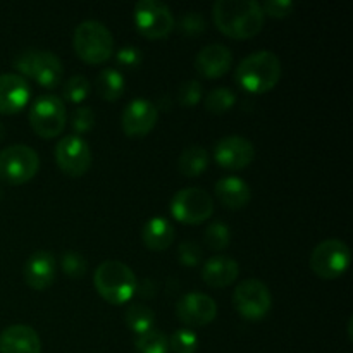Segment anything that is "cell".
I'll return each instance as SVG.
<instances>
[{
  "label": "cell",
  "mask_w": 353,
  "mask_h": 353,
  "mask_svg": "<svg viewBox=\"0 0 353 353\" xmlns=\"http://www.w3.org/2000/svg\"><path fill=\"white\" fill-rule=\"evenodd\" d=\"M217 30L233 40L257 37L265 23L262 6L255 0H217L212 6Z\"/></svg>",
  "instance_id": "cell-1"
},
{
  "label": "cell",
  "mask_w": 353,
  "mask_h": 353,
  "mask_svg": "<svg viewBox=\"0 0 353 353\" xmlns=\"http://www.w3.org/2000/svg\"><path fill=\"white\" fill-rule=\"evenodd\" d=\"M281 61L271 50H257L247 55L234 71L236 83L248 93H268L279 83Z\"/></svg>",
  "instance_id": "cell-2"
},
{
  "label": "cell",
  "mask_w": 353,
  "mask_h": 353,
  "mask_svg": "<svg viewBox=\"0 0 353 353\" xmlns=\"http://www.w3.org/2000/svg\"><path fill=\"white\" fill-rule=\"evenodd\" d=\"M93 285L99 295L112 305L130 302L138 290L133 269L121 261H105L99 264L93 274Z\"/></svg>",
  "instance_id": "cell-3"
},
{
  "label": "cell",
  "mask_w": 353,
  "mask_h": 353,
  "mask_svg": "<svg viewBox=\"0 0 353 353\" xmlns=\"http://www.w3.org/2000/svg\"><path fill=\"white\" fill-rule=\"evenodd\" d=\"M76 55L86 64H103L114 55V37L100 21H83L72 33Z\"/></svg>",
  "instance_id": "cell-4"
},
{
  "label": "cell",
  "mask_w": 353,
  "mask_h": 353,
  "mask_svg": "<svg viewBox=\"0 0 353 353\" xmlns=\"http://www.w3.org/2000/svg\"><path fill=\"white\" fill-rule=\"evenodd\" d=\"M14 69L24 79H33L45 88H57L64 76L62 61L54 52L26 48L14 59Z\"/></svg>",
  "instance_id": "cell-5"
},
{
  "label": "cell",
  "mask_w": 353,
  "mask_h": 353,
  "mask_svg": "<svg viewBox=\"0 0 353 353\" xmlns=\"http://www.w3.org/2000/svg\"><path fill=\"white\" fill-rule=\"evenodd\" d=\"M40 171V157L31 147L10 145L0 152V181L19 186L30 183Z\"/></svg>",
  "instance_id": "cell-6"
},
{
  "label": "cell",
  "mask_w": 353,
  "mask_h": 353,
  "mask_svg": "<svg viewBox=\"0 0 353 353\" xmlns=\"http://www.w3.org/2000/svg\"><path fill=\"white\" fill-rule=\"evenodd\" d=\"M352 250L345 241L331 238L321 241L310 254V269L321 279H338L348 271Z\"/></svg>",
  "instance_id": "cell-7"
},
{
  "label": "cell",
  "mask_w": 353,
  "mask_h": 353,
  "mask_svg": "<svg viewBox=\"0 0 353 353\" xmlns=\"http://www.w3.org/2000/svg\"><path fill=\"white\" fill-rule=\"evenodd\" d=\"M68 123L64 100L57 95H40L30 109L31 130L43 140L57 138Z\"/></svg>",
  "instance_id": "cell-8"
},
{
  "label": "cell",
  "mask_w": 353,
  "mask_h": 353,
  "mask_svg": "<svg viewBox=\"0 0 353 353\" xmlns=\"http://www.w3.org/2000/svg\"><path fill=\"white\" fill-rule=\"evenodd\" d=\"M133 23L138 33L147 40H162L174 30V16L164 2L140 0L133 9Z\"/></svg>",
  "instance_id": "cell-9"
},
{
  "label": "cell",
  "mask_w": 353,
  "mask_h": 353,
  "mask_svg": "<svg viewBox=\"0 0 353 353\" xmlns=\"http://www.w3.org/2000/svg\"><path fill=\"white\" fill-rule=\"evenodd\" d=\"M171 214L176 221L190 226H199L212 217L214 199L202 188L190 186L172 196Z\"/></svg>",
  "instance_id": "cell-10"
},
{
  "label": "cell",
  "mask_w": 353,
  "mask_h": 353,
  "mask_svg": "<svg viewBox=\"0 0 353 353\" xmlns=\"http://www.w3.org/2000/svg\"><path fill=\"white\" fill-rule=\"evenodd\" d=\"M233 305L245 321L257 323L271 312L272 295L265 283L254 278L245 279L234 288Z\"/></svg>",
  "instance_id": "cell-11"
},
{
  "label": "cell",
  "mask_w": 353,
  "mask_h": 353,
  "mask_svg": "<svg viewBox=\"0 0 353 353\" xmlns=\"http://www.w3.org/2000/svg\"><path fill=\"white\" fill-rule=\"evenodd\" d=\"M92 148L85 138L68 134L55 145V162L69 178H79L92 168Z\"/></svg>",
  "instance_id": "cell-12"
},
{
  "label": "cell",
  "mask_w": 353,
  "mask_h": 353,
  "mask_svg": "<svg viewBox=\"0 0 353 353\" xmlns=\"http://www.w3.org/2000/svg\"><path fill=\"white\" fill-rule=\"evenodd\" d=\"M214 159L223 169L241 171L255 159V147L250 140L240 134L224 137L214 145Z\"/></svg>",
  "instance_id": "cell-13"
},
{
  "label": "cell",
  "mask_w": 353,
  "mask_h": 353,
  "mask_svg": "<svg viewBox=\"0 0 353 353\" xmlns=\"http://www.w3.org/2000/svg\"><path fill=\"white\" fill-rule=\"evenodd\" d=\"M176 317L190 327L207 326L217 317V303L205 293H186L176 303Z\"/></svg>",
  "instance_id": "cell-14"
},
{
  "label": "cell",
  "mask_w": 353,
  "mask_h": 353,
  "mask_svg": "<svg viewBox=\"0 0 353 353\" xmlns=\"http://www.w3.org/2000/svg\"><path fill=\"white\" fill-rule=\"evenodd\" d=\"M159 121V109L147 99H134L124 107L121 128L130 138L147 137Z\"/></svg>",
  "instance_id": "cell-15"
},
{
  "label": "cell",
  "mask_w": 353,
  "mask_h": 353,
  "mask_svg": "<svg viewBox=\"0 0 353 353\" xmlns=\"http://www.w3.org/2000/svg\"><path fill=\"white\" fill-rule=\"evenodd\" d=\"M23 276L26 285L37 292H45L47 288H50L57 276L55 255L48 250H38L31 254L24 262Z\"/></svg>",
  "instance_id": "cell-16"
},
{
  "label": "cell",
  "mask_w": 353,
  "mask_h": 353,
  "mask_svg": "<svg viewBox=\"0 0 353 353\" xmlns=\"http://www.w3.org/2000/svg\"><path fill=\"white\" fill-rule=\"evenodd\" d=\"M31 97V86L28 79L16 72L0 74V114H17L28 105Z\"/></svg>",
  "instance_id": "cell-17"
},
{
  "label": "cell",
  "mask_w": 353,
  "mask_h": 353,
  "mask_svg": "<svg viewBox=\"0 0 353 353\" xmlns=\"http://www.w3.org/2000/svg\"><path fill=\"white\" fill-rule=\"evenodd\" d=\"M233 65V54L230 48L223 43L205 45L196 54L195 69L203 78L217 79L223 78Z\"/></svg>",
  "instance_id": "cell-18"
},
{
  "label": "cell",
  "mask_w": 353,
  "mask_h": 353,
  "mask_svg": "<svg viewBox=\"0 0 353 353\" xmlns=\"http://www.w3.org/2000/svg\"><path fill=\"white\" fill-rule=\"evenodd\" d=\"M0 353H41V340L26 324H12L0 333Z\"/></svg>",
  "instance_id": "cell-19"
},
{
  "label": "cell",
  "mask_w": 353,
  "mask_h": 353,
  "mask_svg": "<svg viewBox=\"0 0 353 353\" xmlns=\"http://www.w3.org/2000/svg\"><path fill=\"white\" fill-rule=\"evenodd\" d=\"M240 276V264L230 255H216L202 265V281L210 288H228Z\"/></svg>",
  "instance_id": "cell-20"
},
{
  "label": "cell",
  "mask_w": 353,
  "mask_h": 353,
  "mask_svg": "<svg viewBox=\"0 0 353 353\" xmlns=\"http://www.w3.org/2000/svg\"><path fill=\"white\" fill-rule=\"evenodd\" d=\"M216 199L223 203L226 209L240 210L248 205L252 199V190L247 181L238 176H224L214 185Z\"/></svg>",
  "instance_id": "cell-21"
},
{
  "label": "cell",
  "mask_w": 353,
  "mask_h": 353,
  "mask_svg": "<svg viewBox=\"0 0 353 353\" xmlns=\"http://www.w3.org/2000/svg\"><path fill=\"white\" fill-rule=\"evenodd\" d=\"M176 238V230L172 226V223L165 217L155 216L152 219H148L143 224V230H141V240H143L145 247L148 250L154 252H162L168 250L172 243H174Z\"/></svg>",
  "instance_id": "cell-22"
},
{
  "label": "cell",
  "mask_w": 353,
  "mask_h": 353,
  "mask_svg": "<svg viewBox=\"0 0 353 353\" xmlns=\"http://www.w3.org/2000/svg\"><path fill=\"white\" fill-rule=\"evenodd\" d=\"M209 152L200 145H192L181 152L178 159V169L186 178H196L209 168Z\"/></svg>",
  "instance_id": "cell-23"
},
{
  "label": "cell",
  "mask_w": 353,
  "mask_h": 353,
  "mask_svg": "<svg viewBox=\"0 0 353 353\" xmlns=\"http://www.w3.org/2000/svg\"><path fill=\"white\" fill-rule=\"evenodd\" d=\"M95 88L99 95L107 102H116L123 97L126 90V81H124L123 72H119L114 68H107L99 72L95 81Z\"/></svg>",
  "instance_id": "cell-24"
},
{
  "label": "cell",
  "mask_w": 353,
  "mask_h": 353,
  "mask_svg": "<svg viewBox=\"0 0 353 353\" xmlns=\"http://www.w3.org/2000/svg\"><path fill=\"white\" fill-rule=\"evenodd\" d=\"M126 326L133 331L134 334L147 333V331L154 330L155 326V314L150 307L143 305V303H131L126 310Z\"/></svg>",
  "instance_id": "cell-25"
},
{
  "label": "cell",
  "mask_w": 353,
  "mask_h": 353,
  "mask_svg": "<svg viewBox=\"0 0 353 353\" xmlns=\"http://www.w3.org/2000/svg\"><path fill=\"white\" fill-rule=\"evenodd\" d=\"M134 348H137L138 353H168L169 340L165 333L154 327V330L147 331V333L137 334Z\"/></svg>",
  "instance_id": "cell-26"
},
{
  "label": "cell",
  "mask_w": 353,
  "mask_h": 353,
  "mask_svg": "<svg viewBox=\"0 0 353 353\" xmlns=\"http://www.w3.org/2000/svg\"><path fill=\"white\" fill-rule=\"evenodd\" d=\"M236 103V93L230 88H214L209 95L203 100V105L209 110L210 114H216V116H221V114H226L228 110H231Z\"/></svg>",
  "instance_id": "cell-27"
},
{
  "label": "cell",
  "mask_w": 353,
  "mask_h": 353,
  "mask_svg": "<svg viewBox=\"0 0 353 353\" xmlns=\"http://www.w3.org/2000/svg\"><path fill=\"white\" fill-rule=\"evenodd\" d=\"M203 241L210 250H226L231 243V230L221 221H214L207 226L205 233H203Z\"/></svg>",
  "instance_id": "cell-28"
},
{
  "label": "cell",
  "mask_w": 353,
  "mask_h": 353,
  "mask_svg": "<svg viewBox=\"0 0 353 353\" xmlns=\"http://www.w3.org/2000/svg\"><path fill=\"white\" fill-rule=\"evenodd\" d=\"M90 88V79L83 74H74L64 83V90H62V97L64 100L71 103H79L88 97Z\"/></svg>",
  "instance_id": "cell-29"
},
{
  "label": "cell",
  "mask_w": 353,
  "mask_h": 353,
  "mask_svg": "<svg viewBox=\"0 0 353 353\" xmlns=\"http://www.w3.org/2000/svg\"><path fill=\"white\" fill-rule=\"evenodd\" d=\"M169 340V348L174 353H195L199 348V336L195 331L188 330V327H181L176 330Z\"/></svg>",
  "instance_id": "cell-30"
},
{
  "label": "cell",
  "mask_w": 353,
  "mask_h": 353,
  "mask_svg": "<svg viewBox=\"0 0 353 353\" xmlns=\"http://www.w3.org/2000/svg\"><path fill=\"white\" fill-rule=\"evenodd\" d=\"M61 269L71 279H81L88 271V262L79 252H64L61 257Z\"/></svg>",
  "instance_id": "cell-31"
},
{
  "label": "cell",
  "mask_w": 353,
  "mask_h": 353,
  "mask_svg": "<svg viewBox=\"0 0 353 353\" xmlns=\"http://www.w3.org/2000/svg\"><path fill=\"white\" fill-rule=\"evenodd\" d=\"M203 97V86L202 83H199L196 79H190L179 85L178 88V102L183 107H195L196 103L202 100Z\"/></svg>",
  "instance_id": "cell-32"
},
{
  "label": "cell",
  "mask_w": 353,
  "mask_h": 353,
  "mask_svg": "<svg viewBox=\"0 0 353 353\" xmlns=\"http://www.w3.org/2000/svg\"><path fill=\"white\" fill-rule=\"evenodd\" d=\"M95 126V112H93L92 107H78V109L72 112L71 116V130L74 133L83 134L88 133Z\"/></svg>",
  "instance_id": "cell-33"
},
{
  "label": "cell",
  "mask_w": 353,
  "mask_h": 353,
  "mask_svg": "<svg viewBox=\"0 0 353 353\" xmlns=\"http://www.w3.org/2000/svg\"><path fill=\"white\" fill-rule=\"evenodd\" d=\"M178 261L185 268H196L203 261V250L195 241H185L178 248Z\"/></svg>",
  "instance_id": "cell-34"
},
{
  "label": "cell",
  "mask_w": 353,
  "mask_h": 353,
  "mask_svg": "<svg viewBox=\"0 0 353 353\" xmlns=\"http://www.w3.org/2000/svg\"><path fill=\"white\" fill-rule=\"evenodd\" d=\"M207 23L203 19L202 14L199 12H186L183 14V17L179 19V28L178 30L181 31L183 34L186 37H199L205 31Z\"/></svg>",
  "instance_id": "cell-35"
},
{
  "label": "cell",
  "mask_w": 353,
  "mask_h": 353,
  "mask_svg": "<svg viewBox=\"0 0 353 353\" xmlns=\"http://www.w3.org/2000/svg\"><path fill=\"white\" fill-rule=\"evenodd\" d=\"M262 10H264V16L276 17V19H283V17H288L290 14L295 9V3L292 0H268V2L261 3Z\"/></svg>",
  "instance_id": "cell-36"
},
{
  "label": "cell",
  "mask_w": 353,
  "mask_h": 353,
  "mask_svg": "<svg viewBox=\"0 0 353 353\" xmlns=\"http://www.w3.org/2000/svg\"><path fill=\"white\" fill-rule=\"evenodd\" d=\"M116 61L121 65H126V68H137L143 61V54L138 47L134 45H126V47H121L119 52L116 55Z\"/></svg>",
  "instance_id": "cell-37"
},
{
  "label": "cell",
  "mask_w": 353,
  "mask_h": 353,
  "mask_svg": "<svg viewBox=\"0 0 353 353\" xmlns=\"http://www.w3.org/2000/svg\"><path fill=\"white\" fill-rule=\"evenodd\" d=\"M3 133H6V130H3L2 123H0V140H2V138H3Z\"/></svg>",
  "instance_id": "cell-38"
},
{
  "label": "cell",
  "mask_w": 353,
  "mask_h": 353,
  "mask_svg": "<svg viewBox=\"0 0 353 353\" xmlns=\"http://www.w3.org/2000/svg\"><path fill=\"white\" fill-rule=\"evenodd\" d=\"M2 196H3V190L0 188V199H2Z\"/></svg>",
  "instance_id": "cell-39"
}]
</instances>
